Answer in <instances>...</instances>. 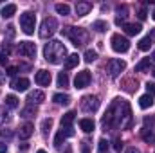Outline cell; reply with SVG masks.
I'll return each mask as SVG.
<instances>
[{
	"label": "cell",
	"instance_id": "6da1fadb",
	"mask_svg": "<svg viewBox=\"0 0 155 153\" xmlns=\"http://www.w3.org/2000/svg\"><path fill=\"white\" fill-rule=\"evenodd\" d=\"M43 56H45V60H47L49 63L58 65V63H61L63 60H67V58H65V56H67V49H65V45H63L61 41L51 40V41L45 43V47H43Z\"/></svg>",
	"mask_w": 155,
	"mask_h": 153
},
{
	"label": "cell",
	"instance_id": "7a4b0ae2",
	"mask_svg": "<svg viewBox=\"0 0 155 153\" xmlns=\"http://www.w3.org/2000/svg\"><path fill=\"white\" fill-rule=\"evenodd\" d=\"M61 33L71 40V41H72V45H76V47L83 45V43L87 41V38H88L87 31H85V29H81V27H65Z\"/></svg>",
	"mask_w": 155,
	"mask_h": 153
},
{
	"label": "cell",
	"instance_id": "3957f363",
	"mask_svg": "<svg viewBox=\"0 0 155 153\" xmlns=\"http://www.w3.org/2000/svg\"><path fill=\"white\" fill-rule=\"evenodd\" d=\"M35 25H36V15L31 11H25L20 15V27L25 34H33L35 33Z\"/></svg>",
	"mask_w": 155,
	"mask_h": 153
},
{
	"label": "cell",
	"instance_id": "277c9868",
	"mask_svg": "<svg viewBox=\"0 0 155 153\" xmlns=\"http://www.w3.org/2000/svg\"><path fill=\"white\" fill-rule=\"evenodd\" d=\"M58 29V22L54 16H47L43 22H41V27H40V38H51Z\"/></svg>",
	"mask_w": 155,
	"mask_h": 153
},
{
	"label": "cell",
	"instance_id": "5b68a950",
	"mask_svg": "<svg viewBox=\"0 0 155 153\" xmlns=\"http://www.w3.org/2000/svg\"><path fill=\"white\" fill-rule=\"evenodd\" d=\"M99 108V99L96 96H85L81 99V110L87 112V114H92Z\"/></svg>",
	"mask_w": 155,
	"mask_h": 153
},
{
	"label": "cell",
	"instance_id": "8992f818",
	"mask_svg": "<svg viewBox=\"0 0 155 153\" xmlns=\"http://www.w3.org/2000/svg\"><path fill=\"white\" fill-rule=\"evenodd\" d=\"M110 43H112V49H114L116 52H126V50L130 49L128 38H124V36H121V34H114L112 40H110Z\"/></svg>",
	"mask_w": 155,
	"mask_h": 153
},
{
	"label": "cell",
	"instance_id": "52a82bcc",
	"mask_svg": "<svg viewBox=\"0 0 155 153\" xmlns=\"http://www.w3.org/2000/svg\"><path fill=\"white\" fill-rule=\"evenodd\" d=\"M18 52H20V56L35 58V56H36V45H35L33 41H20V45H18Z\"/></svg>",
	"mask_w": 155,
	"mask_h": 153
},
{
	"label": "cell",
	"instance_id": "ba28073f",
	"mask_svg": "<svg viewBox=\"0 0 155 153\" xmlns=\"http://www.w3.org/2000/svg\"><path fill=\"white\" fill-rule=\"evenodd\" d=\"M126 69V65H124V61H121V60H110L108 61V74H110V77H117L123 70Z\"/></svg>",
	"mask_w": 155,
	"mask_h": 153
},
{
	"label": "cell",
	"instance_id": "9c48e42d",
	"mask_svg": "<svg viewBox=\"0 0 155 153\" xmlns=\"http://www.w3.org/2000/svg\"><path fill=\"white\" fill-rule=\"evenodd\" d=\"M90 72L88 70H81V72H78L76 79H74V85H76V88H85V86H88V83H90Z\"/></svg>",
	"mask_w": 155,
	"mask_h": 153
},
{
	"label": "cell",
	"instance_id": "30bf717a",
	"mask_svg": "<svg viewBox=\"0 0 155 153\" xmlns=\"http://www.w3.org/2000/svg\"><path fill=\"white\" fill-rule=\"evenodd\" d=\"M35 81L38 83L40 86H49V83H51V72L49 70H38L36 76H35Z\"/></svg>",
	"mask_w": 155,
	"mask_h": 153
},
{
	"label": "cell",
	"instance_id": "8fae6325",
	"mask_svg": "<svg viewBox=\"0 0 155 153\" xmlns=\"http://www.w3.org/2000/svg\"><path fill=\"white\" fill-rule=\"evenodd\" d=\"M11 86H13L15 90H18V92H25V90L29 88V79H27V77H16V79H13Z\"/></svg>",
	"mask_w": 155,
	"mask_h": 153
},
{
	"label": "cell",
	"instance_id": "7c38bea8",
	"mask_svg": "<svg viewBox=\"0 0 155 153\" xmlns=\"http://www.w3.org/2000/svg\"><path fill=\"white\" fill-rule=\"evenodd\" d=\"M92 11V4L90 2H78L76 4V13L78 16H85Z\"/></svg>",
	"mask_w": 155,
	"mask_h": 153
},
{
	"label": "cell",
	"instance_id": "4fadbf2b",
	"mask_svg": "<svg viewBox=\"0 0 155 153\" xmlns=\"http://www.w3.org/2000/svg\"><path fill=\"white\" fill-rule=\"evenodd\" d=\"M35 133V126L31 124V122H25L22 128H20V132H18V135H20V139H29L31 135Z\"/></svg>",
	"mask_w": 155,
	"mask_h": 153
},
{
	"label": "cell",
	"instance_id": "5bb4252c",
	"mask_svg": "<svg viewBox=\"0 0 155 153\" xmlns=\"http://www.w3.org/2000/svg\"><path fill=\"white\" fill-rule=\"evenodd\" d=\"M123 29H124V33L126 34H130V36H135V34H139L141 33V24H124L123 25Z\"/></svg>",
	"mask_w": 155,
	"mask_h": 153
},
{
	"label": "cell",
	"instance_id": "9a60e30c",
	"mask_svg": "<svg viewBox=\"0 0 155 153\" xmlns=\"http://www.w3.org/2000/svg\"><path fill=\"white\" fill-rule=\"evenodd\" d=\"M94 126H96V124H94V121H92V119H88V117H85V119H81V121H79V128H81L85 133H92V132H94Z\"/></svg>",
	"mask_w": 155,
	"mask_h": 153
},
{
	"label": "cell",
	"instance_id": "2e32d148",
	"mask_svg": "<svg viewBox=\"0 0 155 153\" xmlns=\"http://www.w3.org/2000/svg\"><path fill=\"white\" fill-rule=\"evenodd\" d=\"M139 106H141L143 110H146V108L153 106V96H150V94L141 96V97H139Z\"/></svg>",
	"mask_w": 155,
	"mask_h": 153
},
{
	"label": "cell",
	"instance_id": "e0dca14e",
	"mask_svg": "<svg viewBox=\"0 0 155 153\" xmlns=\"http://www.w3.org/2000/svg\"><path fill=\"white\" fill-rule=\"evenodd\" d=\"M43 99H45V94H43L41 90H35V92H31L29 97H27L29 103H43Z\"/></svg>",
	"mask_w": 155,
	"mask_h": 153
},
{
	"label": "cell",
	"instance_id": "ac0fdd59",
	"mask_svg": "<svg viewBox=\"0 0 155 153\" xmlns=\"http://www.w3.org/2000/svg\"><path fill=\"white\" fill-rule=\"evenodd\" d=\"M78 63H79V56H78V54H71V56H67V60H65V69L71 70V69L78 67Z\"/></svg>",
	"mask_w": 155,
	"mask_h": 153
},
{
	"label": "cell",
	"instance_id": "d6986e66",
	"mask_svg": "<svg viewBox=\"0 0 155 153\" xmlns=\"http://www.w3.org/2000/svg\"><path fill=\"white\" fill-rule=\"evenodd\" d=\"M150 65H152L150 58H143V60L135 65V70H137V72H146V70H150Z\"/></svg>",
	"mask_w": 155,
	"mask_h": 153
},
{
	"label": "cell",
	"instance_id": "ffe728a7",
	"mask_svg": "<svg viewBox=\"0 0 155 153\" xmlns=\"http://www.w3.org/2000/svg\"><path fill=\"white\" fill-rule=\"evenodd\" d=\"M67 137H69V133H67V132L61 128V130L56 133V137H54V146H56V148H60V146L65 142V139H67Z\"/></svg>",
	"mask_w": 155,
	"mask_h": 153
},
{
	"label": "cell",
	"instance_id": "44dd1931",
	"mask_svg": "<svg viewBox=\"0 0 155 153\" xmlns=\"http://www.w3.org/2000/svg\"><path fill=\"white\" fill-rule=\"evenodd\" d=\"M76 119V114L74 112H67V114L61 117V126H67V128H72V122Z\"/></svg>",
	"mask_w": 155,
	"mask_h": 153
},
{
	"label": "cell",
	"instance_id": "7402d4cb",
	"mask_svg": "<svg viewBox=\"0 0 155 153\" xmlns=\"http://www.w3.org/2000/svg\"><path fill=\"white\" fill-rule=\"evenodd\" d=\"M15 13H16V5H15V4H7V5H4V9H2V16H4V18H11Z\"/></svg>",
	"mask_w": 155,
	"mask_h": 153
},
{
	"label": "cell",
	"instance_id": "603a6c76",
	"mask_svg": "<svg viewBox=\"0 0 155 153\" xmlns=\"http://www.w3.org/2000/svg\"><path fill=\"white\" fill-rule=\"evenodd\" d=\"M52 101L58 103V105H69L71 103V97L67 94H54L52 96Z\"/></svg>",
	"mask_w": 155,
	"mask_h": 153
},
{
	"label": "cell",
	"instance_id": "cb8c5ba5",
	"mask_svg": "<svg viewBox=\"0 0 155 153\" xmlns=\"http://www.w3.org/2000/svg\"><path fill=\"white\" fill-rule=\"evenodd\" d=\"M150 45H152V38H150V36H144V38L137 43L139 50H148V49H150Z\"/></svg>",
	"mask_w": 155,
	"mask_h": 153
},
{
	"label": "cell",
	"instance_id": "d4e9b609",
	"mask_svg": "<svg viewBox=\"0 0 155 153\" xmlns=\"http://www.w3.org/2000/svg\"><path fill=\"white\" fill-rule=\"evenodd\" d=\"M92 29H96L97 33H103V31H107V29H108V24H107V22H103V20H97V22H94V24H92Z\"/></svg>",
	"mask_w": 155,
	"mask_h": 153
},
{
	"label": "cell",
	"instance_id": "484cf974",
	"mask_svg": "<svg viewBox=\"0 0 155 153\" xmlns=\"http://www.w3.org/2000/svg\"><path fill=\"white\" fill-rule=\"evenodd\" d=\"M54 9H56V13H60V15H63V16L71 13V7H69L67 4H56V5H54Z\"/></svg>",
	"mask_w": 155,
	"mask_h": 153
},
{
	"label": "cell",
	"instance_id": "4316f807",
	"mask_svg": "<svg viewBox=\"0 0 155 153\" xmlns=\"http://www.w3.org/2000/svg\"><path fill=\"white\" fill-rule=\"evenodd\" d=\"M58 86H69V76H67V72H60L58 74Z\"/></svg>",
	"mask_w": 155,
	"mask_h": 153
},
{
	"label": "cell",
	"instance_id": "83f0119b",
	"mask_svg": "<svg viewBox=\"0 0 155 153\" xmlns=\"http://www.w3.org/2000/svg\"><path fill=\"white\" fill-rule=\"evenodd\" d=\"M124 90H126V92L137 90V81H135V79H126V81H124Z\"/></svg>",
	"mask_w": 155,
	"mask_h": 153
},
{
	"label": "cell",
	"instance_id": "f1b7e54d",
	"mask_svg": "<svg viewBox=\"0 0 155 153\" xmlns=\"http://www.w3.org/2000/svg\"><path fill=\"white\" fill-rule=\"evenodd\" d=\"M5 105H7L9 108H16V106H18L16 96H5Z\"/></svg>",
	"mask_w": 155,
	"mask_h": 153
},
{
	"label": "cell",
	"instance_id": "f546056e",
	"mask_svg": "<svg viewBox=\"0 0 155 153\" xmlns=\"http://www.w3.org/2000/svg\"><path fill=\"white\" fill-rule=\"evenodd\" d=\"M141 137H143V139H144L146 142H152V141H155V133H152V132H148L146 128H144V130L141 132Z\"/></svg>",
	"mask_w": 155,
	"mask_h": 153
},
{
	"label": "cell",
	"instance_id": "4dcf8cb0",
	"mask_svg": "<svg viewBox=\"0 0 155 153\" xmlns=\"http://www.w3.org/2000/svg\"><path fill=\"white\" fill-rule=\"evenodd\" d=\"M96 58H97V52H96V50H87V52H85V61H87V63L96 61Z\"/></svg>",
	"mask_w": 155,
	"mask_h": 153
},
{
	"label": "cell",
	"instance_id": "1f68e13d",
	"mask_svg": "<svg viewBox=\"0 0 155 153\" xmlns=\"http://www.w3.org/2000/svg\"><path fill=\"white\" fill-rule=\"evenodd\" d=\"M107 150H108V141H107V139H101V141H99V146H97V151L105 153Z\"/></svg>",
	"mask_w": 155,
	"mask_h": 153
},
{
	"label": "cell",
	"instance_id": "d6a6232c",
	"mask_svg": "<svg viewBox=\"0 0 155 153\" xmlns=\"http://www.w3.org/2000/svg\"><path fill=\"white\" fill-rule=\"evenodd\" d=\"M51 126H52V119H45V121L41 122V132H43V133H47Z\"/></svg>",
	"mask_w": 155,
	"mask_h": 153
},
{
	"label": "cell",
	"instance_id": "836d02e7",
	"mask_svg": "<svg viewBox=\"0 0 155 153\" xmlns=\"http://www.w3.org/2000/svg\"><path fill=\"white\" fill-rule=\"evenodd\" d=\"M35 114H36V110L31 108V106H27V108L22 110V115H24V117H31V115H35Z\"/></svg>",
	"mask_w": 155,
	"mask_h": 153
},
{
	"label": "cell",
	"instance_id": "e575fe53",
	"mask_svg": "<svg viewBox=\"0 0 155 153\" xmlns=\"http://www.w3.org/2000/svg\"><path fill=\"white\" fill-rule=\"evenodd\" d=\"M114 150H116V151H121V150H123V141H121L119 137L114 139Z\"/></svg>",
	"mask_w": 155,
	"mask_h": 153
},
{
	"label": "cell",
	"instance_id": "d590c367",
	"mask_svg": "<svg viewBox=\"0 0 155 153\" xmlns=\"http://www.w3.org/2000/svg\"><path fill=\"white\" fill-rule=\"evenodd\" d=\"M137 16H139V20H144V18L148 16V13H146V9H144V7H141V9H139V13H137Z\"/></svg>",
	"mask_w": 155,
	"mask_h": 153
},
{
	"label": "cell",
	"instance_id": "8d00e7d4",
	"mask_svg": "<svg viewBox=\"0 0 155 153\" xmlns=\"http://www.w3.org/2000/svg\"><path fill=\"white\" fill-rule=\"evenodd\" d=\"M16 72H18V69H16V67H7V70H5V74H7V76H15Z\"/></svg>",
	"mask_w": 155,
	"mask_h": 153
},
{
	"label": "cell",
	"instance_id": "74e56055",
	"mask_svg": "<svg viewBox=\"0 0 155 153\" xmlns=\"http://www.w3.org/2000/svg\"><path fill=\"white\" fill-rule=\"evenodd\" d=\"M146 88H148V94H150V96H153L155 94V83H148Z\"/></svg>",
	"mask_w": 155,
	"mask_h": 153
},
{
	"label": "cell",
	"instance_id": "f35d334b",
	"mask_svg": "<svg viewBox=\"0 0 155 153\" xmlns=\"http://www.w3.org/2000/svg\"><path fill=\"white\" fill-rule=\"evenodd\" d=\"M7 36H9V38L15 36V27H13V25H7Z\"/></svg>",
	"mask_w": 155,
	"mask_h": 153
},
{
	"label": "cell",
	"instance_id": "ab89813d",
	"mask_svg": "<svg viewBox=\"0 0 155 153\" xmlns=\"http://www.w3.org/2000/svg\"><path fill=\"white\" fill-rule=\"evenodd\" d=\"M5 63H7V54L0 52V65H5Z\"/></svg>",
	"mask_w": 155,
	"mask_h": 153
},
{
	"label": "cell",
	"instance_id": "60d3db41",
	"mask_svg": "<svg viewBox=\"0 0 155 153\" xmlns=\"http://www.w3.org/2000/svg\"><path fill=\"white\" fill-rule=\"evenodd\" d=\"M2 49H4V52H5V54H7V52L11 50V47H9V43H5V41H4V45H2Z\"/></svg>",
	"mask_w": 155,
	"mask_h": 153
},
{
	"label": "cell",
	"instance_id": "b9f144b4",
	"mask_svg": "<svg viewBox=\"0 0 155 153\" xmlns=\"http://www.w3.org/2000/svg\"><path fill=\"white\" fill-rule=\"evenodd\" d=\"M81 153H88V144H87V142H83V146H81Z\"/></svg>",
	"mask_w": 155,
	"mask_h": 153
},
{
	"label": "cell",
	"instance_id": "7bdbcfd3",
	"mask_svg": "<svg viewBox=\"0 0 155 153\" xmlns=\"http://www.w3.org/2000/svg\"><path fill=\"white\" fill-rule=\"evenodd\" d=\"M0 135H2V137H11V132H5V130H0Z\"/></svg>",
	"mask_w": 155,
	"mask_h": 153
},
{
	"label": "cell",
	"instance_id": "ee69618b",
	"mask_svg": "<svg viewBox=\"0 0 155 153\" xmlns=\"http://www.w3.org/2000/svg\"><path fill=\"white\" fill-rule=\"evenodd\" d=\"M5 150H7V144L0 142V153H5Z\"/></svg>",
	"mask_w": 155,
	"mask_h": 153
},
{
	"label": "cell",
	"instance_id": "f6af8a7d",
	"mask_svg": "<svg viewBox=\"0 0 155 153\" xmlns=\"http://www.w3.org/2000/svg\"><path fill=\"white\" fill-rule=\"evenodd\" d=\"M126 153H141V151H139L137 148H128V150H126Z\"/></svg>",
	"mask_w": 155,
	"mask_h": 153
},
{
	"label": "cell",
	"instance_id": "bcb514c9",
	"mask_svg": "<svg viewBox=\"0 0 155 153\" xmlns=\"http://www.w3.org/2000/svg\"><path fill=\"white\" fill-rule=\"evenodd\" d=\"M150 38H152V40H155V29H153V33L150 34Z\"/></svg>",
	"mask_w": 155,
	"mask_h": 153
},
{
	"label": "cell",
	"instance_id": "7dc6e473",
	"mask_svg": "<svg viewBox=\"0 0 155 153\" xmlns=\"http://www.w3.org/2000/svg\"><path fill=\"white\" fill-rule=\"evenodd\" d=\"M4 83V76H2V72H0V85Z\"/></svg>",
	"mask_w": 155,
	"mask_h": 153
},
{
	"label": "cell",
	"instance_id": "c3c4849f",
	"mask_svg": "<svg viewBox=\"0 0 155 153\" xmlns=\"http://www.w3.org/2000/svg\"><path fill=\"white\" fill-rule=\"evenodd\" d=\"M152 60H153V61H155V50H153V54H152Z\"/></svg>",
	"mask_w": 155,
	"mask_h": 153
},
{
	"label": "cell",
	"instance_id": "681fc988",
	"mask_svg": "<svg viewBox=\"0 0 155 153\" xmlns=\"http://www.w3.org/2000/svg\"><path fill=\"white\" fill-rule=\"evenodd\" d=\"M152 18H153V20H155V9H153V13H152Z\"/></svg>",
	"mask_w": 155,
	"mask_h": 153
},
{
	"label": "cell",
	"instance_id": "f907efd6",
	"mask_svg": "<svg viewBox=\"0 0 155 153\" xmlns=\"http://www.w3.org/2000/svg\"><path fill=\"white\" fill-rule=\"evenodd\" d=\"M36 153H47V151H43V150H38V151H36Z\"/></svg>",
	"mask_w": 155,
	"mask_h": 153
},
{
	"label": "cell",
	"instance_id": "816d5d0a",
	"mask_svg": "<svg viewBox=\"0 0 155 153\" xmlns=\"http://www.w3.org/2000/svg\"><path fill=\"white\" fill-rule=\"evenodd\" d=\"M152 74H153V77H155V70H153V72H152Z\"/></svg>",
	"mask_w": 155,
	"mask_h": 153
}]
</instances>
